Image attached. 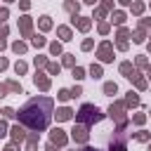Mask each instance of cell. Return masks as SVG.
Masks as SVG:
<instances>
[{
	"label": "cell",
	"instance_id": "obj_1",
	"mask_svg": "<svg viewBox=\"0 0 151 151\" xmlns=\"http://www.w3.org/2000/svg\"><path fill=\"white\" fill-rule=\"evenodd\" d=\"M50 118H52V99L50 97H33L19 111L21 125L31 127L33 132H42L50 125Z\"/></svg>",
	"mask_w": 151,
	"mask_h": 151
},
{
	"label": "cell",
	"instance_id": "obj_53",
	"mask_svg": "<svg viewBox=\"0 0 151 151\" xmlns=\"http://www.w3.org/2000/svg\"><path fill=\"white\" fill-rule=\"evenodd\" d=\"M5 2H14V0H5Z\"/></svg>",
	"mask_w": 151,
	"mask_h": 151
},
{
	"label": "cell",
	"instance_id": "obj_20",
	"mask_svg": "<svg viewBox=\"0 0 151 151\" xmlns=\"http://www.w3.org/2000/svg\"><path fill=\"white\" fill-rule=\"evenodd\" d=\"M40 28H42V31H50V28H52L50 17H40Z\"/></svg>",
	"mask_w": 151,
	"mask_h": 151
},
{
	"label": "cell",
	"instance_id": "obj_25",
	"mask_svg": "<svg viewBox=\"0 0 151 151\" xmlns=\"http://www.w3.org/2000/svg\"><path fill=\"white\" fill-rule=\"evenodd\" d=\"M31 42H33L35 47H42V45H45V38H42V35H33V38H31Z\"/></svg>",
	"mask_w": 151,
	"mask_h": 151
},
{
	"label": "cell",
	"instance_id": "obj_28",
	"mask_svg": "<svg viewBox=\"0 0 151 151\" xmlns=\"http://www.w3.org/2000/svg\"><path fill=\"white\" fill-rule=\"evenodd\" d=\"M64 7H66L68 12H73V14H78V5H76V2H71V0H68V2L64 5Z\"/></svg>",
	"mask_w": 151,
	"mask_h": 151
},
{
	"label": "cell",
	"instance_id": "obj_17",
	"mask_svg": "<svg viewBox=\"0 0 151 151\" xmlns=\"http://www.w3.org/2000/svg\"><path fill=\"white\" fill-rule=\"evenodd\" d=\"M45 66H47V71H50V76H57V73L61 71V66H59V64H54V61H47Z\"/></svg>",
	"mask_w": 151,
	"mask_h": 151
},
{
	"label": "cell",
	"instance_id": "obj_54",
	"mask_svg": "<svg viewBox=\"0 0 151 151\" xmlns=\"http://www.w3.org/2000/svg\"><path fill=\"white\" fill-rule=\"evenodd\" d=\"M149 52H151V42H149Z\"/></svg>",
	"mask_w": 151,
	"mask_h": 151
},
{
	"label": "cell",
	"instance_id": "obj_5",
	"mask_svg": "<svg viewBox=\"0 0 151 151\" xmlns=\"http://www.w3.org/2000/svg\"><path fill=\"white\" fill-rule=\"evenodd\" d=\"M99 59H101V61H113V47H111V42H101V47H99Z\"/></svg>",
	"mask_w": 151,
	"mask_h": 151
},
{
	"label": "cell",
	"instance_id": "obj_51",
	"mask_svg": "<svg viewBox=\"0 0 151 151\" xmlns=\"http://www.w3.org/2000/svg\"><path fill=\"white\" fill-rule=\"evenodd\" d=\"M83 2H87V5H94V2H97V0H83Z\"/></svg>",
	"mask_w": 151,
	"mask_h": 151
},
{
	"label": "cell",
	"instance_id": "obj_2",
	"mask_svg": "<svg viewBox=\"0 0 151 151\" xmlns=\"http://www.w3.org/2000/svg\"><path fill=\"white\" fill-rule=\"evenodd\" d=\"M104 118V113L97 109V106H92V104H83L80 106V111L76 113V123H80V125H94V123H99Z\"/></svg>",
	"mask_w": 151,
	"mask_h": 151
},
{
	"label": "cell",
	"instance_id": "obj_16",
	"mask_svg": "<svg viewBox=\"0 0 151 151\" xmlns=\"http://www.w3.org/2000/svg\"><path fill=\"white\" fill-rule=\"evenodd\" d=\"M120 73H123L125 78H130V76L134 73V71H132V64H130V61H125V64H120Z\"/></svg>",
	"mask_w": 151,
	"mask_h": 151
},
{
	"label": "cell",
	"instance_id": "obj_12",
	"mask_svg": "<svg viewBox=\"0 0 151 151\" xmlns=\"http://www.w3.org/2000/svg\"><path fill=\"white\" fill-rule=\"evenodd\" d=\"M12 139H14V142H24V139H26L24 127H19V125H17V127H12Z\"/></svg>",
	"mask_w": 151,
	"mask_h": 151
},
{
	"label": "cell",
	"instance_id": "obj_21",
	"mask_svg": "<svg viewBox=\"0 0 151 151\" xmlns=\"http://www.w3.org/2000/svg\"><path fill=\"white\" fill-rule=\"evenodd\" d=\"M7 90H12V92H17V94H21V85H19L17 80H9V83H7Z\"/></svg>",
	"mask_w": 151,
	"mask_h": 151
},
{
	"label": "cell",
	"instance_id": "obj_32",
	"mask_svg": "<svg viewBox=\"0 0 151 151\" xmlns=\"http://www.w3.org/2000/svg\"><path fill=\"white\" fill-rule=\"evenodd\" d=\"M64 66H73V54H64Z\"/></svg>",
	"mask_w": 151,
	"mask_h": 151
},
{
	"label": "cell",
	"instance_id": "obj_39",
	"mask_svg": "<svg viewBox=\"0 0 151 151\" xmlns=\"http://www.w3.org/2000/svg\"><path fill=\"white\" fill-rule=\"evenodd\" d=\"M83 50H85V52L92 50V40H83Z\"/></svg>",
	"mask_w": 151,
	"mask_h": 151
},
{
	"label": "cell",
	"instance_id": "obj_22",
	"mask_svg": "<svg viewBox=\"0 0 151 151\" xmlns=\"http://www.w3.org/2000/svg\"><path fill=\"white\" fill-rule=\"evenodd\" d=\"M104 92H106V94H116V92H118V85H116V83H106V85H104Z\"/></svg>",
	"mask_w": 151,
	"mask_h": 151
},
{
	"label": "cell",
	"instance_id": "obj_43",
	"mask_svg": "<svg viewBox=\"0 0 151 151\" xmlns=\"http://www.w3.org/2000/svg\"><path fill=\"white\" fill-rule=\"evenodd\" d=\"M5 19H7V9L2 7V9H0V21H5Z\"/></svg>",
	"mask_w": 151,
	"mask_h": 151
},
{
	"label": "cell",
	"instance_id": "obj_23",
	"mask_svg": "<svg viewBox=\"0 0 151 151\" xmlns=\"http://www.w3.org/2000/svg\"><path fill=\"white\" fill-rule=\"evenodd\" d=\"M26 68H28V66H26L24 61H17V64H14V71H17V76H21V73H26Z\"/></svg>",
	"mask_w": 151,
	"mask_h": 151
},
{
	"label": "cell",
	"instance_id": "obj_49",
	"mask_svg": "<svg viewBox=\"0 0 151 151\" xmlns=\"http://www.w3.org/2000/svg\"><path fill=\"white\" fill-rule=\"evenodd\" d=\"M0 50H5V40L2 38H0Z\"/></svg>",
	"mask_w": 151,
	"mask_h": 151
},
{
	"label": "cell",
	"instance_id": "obj_11",
	"mask_svg": "<svg viewBox=\"0 0 151 151\" xmlns=\"http://www.w3.org/2000/svg\"><path fill=\"white\" fill-rule=\"evenodd\" d=\"M71 116H73V111H71L68 106H64V109H59V111H57V120H59V123H61V120H68Z\"/></svg>",
	"mask_w": 151,
	"mask_h": 151
},
{
	"label": "cell",
	"instance_id": "obj_6",
	"mask_svg": "<svg viewBox=\"0 0 151 151\" xmlns=\"http://www.w3.org/2000/svg\"><path fill=\"white\" fill-rule=\"evenodd\" d=\"M123 111H125V104H120V101L118 104H111V109H109L111 118H116V120H123V116H125Z\"/></svg>",
	"mask_w": 151,
	"mask_h": 151
},
{
	"label": "cell",
	"instance_id": "obj_47",
	"mask_svg": "<svg viewBox=\"0 0 151 151\" xmlns=\"http://www.w3.org/2000/svg\"><path fill=\"white\" fill-rule=\"evenodd\" d=\"M142 26H144V28H149V26H151V19H144V21H142Z\"/></svg>",
	"mask_w": 151,
	"mask_h": 151
},
{
	"label": "cell",
	"instance_id": "obj_14",
	"mask_svg": "<svg viewBox=\"0 0 151 151\" xmlns=\"http://www.w3.org/2000/svg\"><path fill=\"white\" fill-rule=\"evenodd\" d=\"M111 21H113L116 26H123V24H125V14H123V12H113V14H111Z\"/></svg>",
	"mask_w": 151,
	"mask_h": 151
},
{
	"label": "cell",
	"instance_id": "obj_40",
	"mask_svg": "<svg viewBox=\"0 0 151 151\" xmlns=\"http://www.w3.org/2000/svg\"><path fill=\"white\" fill-rule=\"evenodd\" d=\"M99 33H109V24H99Z\"/></svg>",
	"mask_w": 151,
	"mask_h": 151
},
{
	"label": "cell",
	"instance_id": "obj_15",
	"mask_svg": "<svg viewBox=\"0 0 151 151\" xmlns=\"http://www.w3.org/2000/svg\"><path fill=\"white\" fill-rule=\"evenodd\" d=\"M57 33H59V38H61V40H71V28H68V26H59V28H57Z\"/></svg>",
	"mask_w": 151,
	"mask_h": 151
},
{
	"label": "cell",
	"instance_id": "obj_19",
	"mask_svg": "<svg viewBox=\"0 0 151 151\" xmlns=\"http://www.w3.org/2000/svg\"><path fill=\"white\" fill-rule=\"evenodd\" d=\"M90 76H92V78H101V66H99V64H92V66H90Z\"/></svg>",
	"mask_w": 151,
	"mask_h": 151
},
{
	"label": "cell",
	"instance_id": "obj_52",
	"mask_svg": "<svg viewBox=\"0 0 151 151\" xmlns=\"http://www.w3.org/2000/svg\"><path fill=\"white\" fill-rule=\"evenodd\" d=\"M85 151H99V149H85Z\"/></svg>",
	"mask_w": 151,
	"mask_h": 151
},
{
	"label": "cell",
	"instance_id": "obj_34",
	"mask_svg": "<svg viewBox=\"0 0 151 151\" xmlns=\"http://www.w3.org/2000/svg\"><path fill=\"white\" fill-rule=\"evenodd\" d=\"M134 139H139V142H146V139H149V132H137V134H134Z\"/></svg>",
	"mask_w": 151,
	"mask_h": 151
},
{
	"label": "cell",
	"instance_id": "obj_45",
	"mask_svg": "<svg viewBox=\"0 0 151 151\" xmlns=\"http://www.w3.org/2000/svg\"><path fill=\"white\" fill-rule=\"evenodd\" d=\"M7 68V59H0V71H5Z\"/></svg>",
	"mask_w": 151,
	"mask_h": 151
},
{
	"label": "cell",
	"instance_id": "obj_30",
	"mask_svg": "<svg viewBox=\"0 0 151 151\" xmlns=\"http://www.w3.org/2000/svg\"><path fill=\"white\" fill-rule=\"evenodd\" d=\"M59 99H61V101L71 99V90H61V92H59Z\"/></svg>",
	"mask_w": 151,
	"mask_h": 151
},
{
	"label": "cell",
	"instance_id": "obj_35",
	"mask_svg": "<svg viewBox=\"0 0 151 151\" xmlns=\"http://www.w3.org/2000/svg\"><path fill=\"white\" fill-rule=\"evenodd\" d=\"M78 94H83V87H80V85H76V87L71 90V97H78Z\"/></svg>",
	"mask_w": 151,
	"mask_h": 151
},
{
	"label": "cell",
	"instance_id": "obj_56",
	"mask_svg": "<svg viewBox=\"0 0 151 151\" xmlns=\"http://www.w3.org/2000/svg\"><path fill=\"white\" fill-rule=\"evenodd\" d=\"M149 151H151V144H149Z\"/></svg>",
	"mask_w": 151,
	"mask_h": 151
},
{
	"label": "cell",
	"instance_id": "obj_55",
	"mask_svg": "<svg viewBox=\"0 0 151 151\" xmlns=\"http://www.w3.org/2000/svg\"><path fill=\"white\" fill-rule=\"evenodd\" d=\"M149 76H151V66H149Z\"/></svg>",
	"mask_w": 151,
	"mask_h": 151
},
{
	"label": "cell",
	"instance_id": "obj_31",
	"mask_svg": "<svg viewBox=\"0 0 151 151\" xmlns=\"http://www.w3.org/2000/svg\"><path fill=\"white\" fill-rule=\"evenodd\" d=\"M118 38H120V40L130 38V31H127V28H120V31H118Z\"/></svg>",
	"mask_w": 151,
	"mask_h": 151
},
{
	"label": "cell",
	"instance_id": "obj_3",
	"mask_svg": "<svg viewBox=\"0 0 151 151\" xmlns=\"http://www.w3.org/2000/svg\"><path fill=\"white\" fill-rule=\"evenodd\" d=\"M87 130H90L87 125H76V127H73V139H76L78 144H85V142H87V137H90V132H87Z\"/></svg>",
	"mask_w": 151,
	"mask_h": 151
},
{
	"label": "cell",
	"instance_id": "obj_50",
	"mask_svg": "<svg viewBox=\"0 0 151 151\" xmlns=\"http://www.w3.org/2000/svg\"><path fill=\"white\" fill-rule=\"evenodd\" d=\"M5 151H14V144H9V146H7V149H5Z\"/></svg>",
	"mask_w": 151,
	"mask_h": 151
},
{
	"label": "cell",
	"instance_id": "obj_48",
	"mask_svg": "<svg viewBox=\"0 0 151 151\" xmlns=\"http://www.w3.org/2000/svg\"><path fill=\"white\" fill-rule=\"evenodd\" d=\"M118 2H120V5H130L132 0H118Z\"/></svg>",
	"mask_w": 151,
	"mask_h": 151
},
{
	"label": "cell",
	"instance_id": "obj_18",
	"mask_svg": "<svg viewBox=\"0 0 151 151\" xmlns=\"http://www.w3.org/2000/svg\"><path fill=\"white\" fill-rule=\"evenodd\" d=\"M12 50H14L17 54H24V52H26V42H21V40H17V42L12 45Z\"/></svg>",
	"mask_w": 151,
	"mask_h": 151
},
{
	"label": "cell",
	"instance_id": "obj_13",
	"mask_svg": "<svg viewBox=\"0 0 151 151\" xmlns=\"http://www.w3.org/2000/svg\"><path fill=\"white\" fill-rule=\"evenodd\" d=\"M125 106H139V97H137V94H134L132 90L127 92V99H125Z\"/></svg>",
	"mask_w": 151,
	"mask_h": 151
},
{
	"label": "cell",
	"instance_id": "obj_26",
	"mask_svg": "<svg viewBox=\"0 0 151 151\" xmlns=\"http://www.w3.org/2000/svg\"><path fill=\"white\" fill-rule=\"evenodd\" d=\"M132 40H134V42H144V31H142V28H139V31H134Z\"/></svg>",
	"mask_w": 151,
	"mask_h": 151
},
{
	"label": "cell",
	"instance_id": "obj_42",
	"mask_svg": "<svg viewBox=\"0 0 151 151\" xmlns=\"http://www.w3.org/2000/svg\"><path fill=\"white\" fill-rule=\"evenodd\" d=\"M137 66H146V59L144 57H137Z\"/></svg>",
	"mask_w": 151,
	"mask_h": 151
},
{
	"label": "cell",
	"instance_id": "obj_27",
	"mask_svg": "<svg viewBox=\"0 0 151 151\" xmlns=\"http://www.w3.org/2000/svg\"><path fill=\"white\" fill-rule=\"evenodd\" d=\"M50 52H52L54 57H57V54H61V45H59V42H52V45H50Z\"/></svg>",
	"mask_w": 151,
	"mask_h": 151
},
{
	"label": "cell",
	"instance_id": "obj_36",
	"mask_svg": "<svg viewBox=\"0 0 151 151\" xmlns=\"http://www.w3.org/2000/svg\"><path fill=\"white\" fill-rule=\"evenodd\" d=\"M5 134H7V123L0 120V137H5Z\"/></svg>",
	"mask_w": 151,
	"mask_h": 151
},
{
	"label": "cell",
	"instance_id": "obj_9",
	"mask_svg": "<svg viewBox=\"0 0 151 151\" xmlns=\"http://www.w3.org/2000/svg\"><path fill=\"white\" fill-rule=\"evenodd\" d=\"M73 24H76L80 31H87V28H90V19H87V17H78V14H73Z\"/></svg>",
	"mask_w": 151,
	"mask_h": 151
},
{
	"label": "cell",
	"instance_id": "obj_10",
	"mask_svg": "<svg viewBox=\"0 0 151 151\" xmlns=\"http://www.w3.org/2000/svg\"><path fill=\"white\" fill-rule=\"evenodd\" d=\"M38 149V132H31L26 139V151H35Z\"/></svg>",
	"mask_w": 151,
	"mask_h": 151
},
{
	"label": "cell",
	"instance_id": "obj_37",
	"mask_svg": "<svg viewBox=\"0 0 151 151\" xmlns=\"http://www.w3.org/2000/svg\"><path fill=\"white\" fill-rule=\"evenodd\" d=\"M45 64H47L45 57H35V66H45Z\"/></svg>",
	"mask_w": 151,
	"mask_h": 151
},
{
	"label": "cell",
	"instance_id": "obj_8",
	"mask_svg": "<svg viewBox=\"0 0 151 151\" xmlns=\"http://www.w3.org/2000/svg\"><path fill=\"white\" fill-rule=\"evenodd\" d=\"M33 80H35V85H38L40 90H50V78H47L45 73H35Z\"/></svg>",
	"mask_w": 151,
	"mask_h": 151
},
{
	"label": "cell",
	"instance_id": "obj_29",
	"mask_svg": "<svg viewBox=\"0 0 151 151\" xmlns=\"http://www.w3.org/2000/svg\"><path fill=\"white\" fill-rule=\"evenodd\" d=\"M132 12H134V14H142V12H144V2H134V5H132Z\"/></svg>",
	"mask_w": 151,
	"mask_h": 151
},
{
	"label": "cell",
	"instance_id": "obj_7",
	"mask_svg": "<svg viewBox=\"0 0 151 151\" xmlns=\"http://www.w3.org/2000/svg\"><path fill=\"white\" fill-rule=\"evenodd\" d=\"M31 24H33V19H31V17H21L19 28H21V35H24V38H28V35H31Z\"/></svg>",
	"mask_w": 151,
	"mask_h": 151
},
{
	"label": "cell",
	"instance_id": "obj_41",
	"mask_svg": "<svg viewBox=\"0 0 151 151\" xmlns=\"http://www.w3.org/2000/svg\"><path fill=\"white\" fill-rule=\"evenodd\" d=\"M19 5H21V9H28V7H31V2H28V0H21Z\"/></svg>",
	"mask_w": 151,
	"mask_h": 151
},
{
	"label": "cell",
	"instance_id": "obj_46",
	"mask_svg": "<svg viewBox=\"0 0 151 151\" xmlns=\"http://www.w3.org/2000/svg\"><path fill=\"white\" fill-rule=\"evenodd\" d=\"M7 94V85H0V97H5Z\"/></svg>",
	"mask_w": 151,
	"mask_h": 151
},
{
	"label": "cell",
	"instance_id": "obj_33",
	"mask_svg": "<svg viewBox=\"0 0 151 151\" xmlns=\"http://www.w3.org/2000/svg\"><path fill=\"white\" fill-rule=\"evenodd\" d=\"M132 120H134V123H137V125H142V123H144V120H146V116H144V113H137V116H134V118H132Z\"/></svg>",
	"mask_w": 151,
	"mask_h": 151
},
{
	"label": "cell",
	"instance_id": "obj_44",
	"mask_svg": "<svg viewBox=\"0 0 151 151\" xmlns=\"http://www.w3.org/2000/svg\"><path fill=\"white\" fill-rule=\"evenodd\" d=\"M7 35V26H0V38H5Z\"/></svg>",
	"mask_w": 151,
	"mask_h": 151
},
{
	"label": "cell",
	"instance_id": "obj_38",
	"mask_svg": "<svg viewBox=\"0 0 151 151\" xmlns=\"http://www.w3.org/2000/svg\"><path fill=\"white\" fill-rule=\"evenodd\" d=\"M2 113H5V116H7V118H14V116H17V113H14V109H9V106H7V109H5V111H2Z\"/></svg>",
	"mask_w": 151,
	"mask_h": 151
},
{
	"label": "cell",
	"instance_id": "obj_4",
	"mask_svg": "<svg viewBox=\"0 0 151 151\" xmlns=\"http://www.w3.org/2000/svg\"><path fill=\"white\" fill-rule=\"evenodd\" d=\"M50 142H52V144H57V146H66L68 137L64 134V130H59V127H57V130H52V132H50Z\"/></svg>",
	"mask_w": 151,
	"mask_h": 151
},
{
	"label": "cell",
	"instance_id": "obj_24",
	"mask_svg": "<svg viewBox=\"0 0 151 151\" xmlns=\"http://www.w3.org/2000/svg\"><path fill=\"white\" fill-rule=\"evenodd\" d=\"M73 78H76V80H83V78H85V71H83L80 66H73Z\"/></svg>",
	"mask_w": 151,
	"mask_h": 151
}]
</instances>
